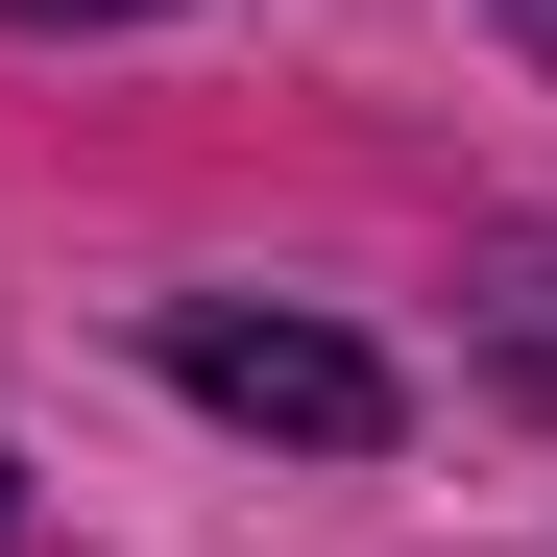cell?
I'll return each instance as SVG.
<instances>
[{"instance_id":"cell-1","label":"cell","mask_w":557,"mask_h":557,"mask_svg":"<svg viewBox=\"0 0 557 557\" xmlns=\"http://www.w3.org/2000/svg\"><path fill=\"white\" fill-rule=\"evenodd\" d=\"M170 388H195V412H243V436H315V460H363V436H388V363H363L339 315H243V292H195V315H170Z\"/></svg>"},{"instance_id":"cell-5","label":"cell","mask_w":557,"mask_h":557,"mask_svg":"<svg viewBox=\"0 0 557 557\" xmlns=\"http://www.w3.org/2000/svg\"><path fill=\"white\" fill-rule=\"evenodd\" d=\"M533 363H557V315H533Z\"/></svg>"},{"instance_id":"cell-4","label":"cell","mask_w":557,"mask_h":557,"mask_svg":"<svg viewBox=\"0 0 557 557\" xmlns=\"http://www.w3.org/2000/svg\"><path fill=\"white\" fill-rule=\"evenodd\" d=\"M0 533H25V485H0Z\"/></svg>"},{"instance_id":"cell-3","label":"cell","mask_w":557,"mask_h":557,"mask_svg":"<svg viewBox=\"0 0 557 557\" xmlns=\"http://www.w3.org/2000/svg\"><path fill=\"white\" fill-rule=\"evenodd\" d=\"M509 25H533V49H557V0H509Z\"/></svg>"},{"instance_id":"cell-2","label":"cell","mask_w":557,"mask_h":557,"mask_svg":"<svg viewBox=\"0 0 557 557\" xmlns=\"http://www.w3.org/2000/svg\"><path fill=\"white\" fill-rule=\"evenodd\" d=\"M0 25H146V0H0Z\"/></svg>"}]
</instances>
